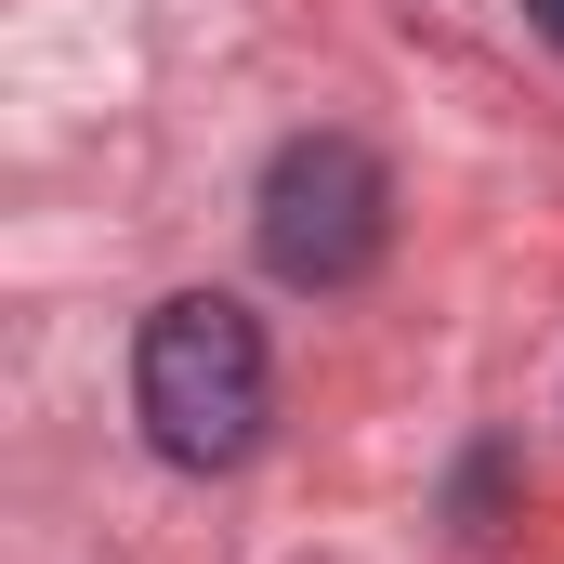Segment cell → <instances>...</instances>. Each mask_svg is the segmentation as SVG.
<instances>
[{
  "instance_id": "obj_3",
  "label": "cell",
  "mask_w": 564,
  "mask_h": 564,
  "mask_svg": "<svg viewBox=\"0 0 564 564\" xmlns=\"http://www.w3.org/2000/svg\"><path fill=\"white\" fill-rule=\"evenodd\" d=\"M525 26H539V40H564V0H525Z\"/></svg>"
},
{
  "instance_id": "obj_1",
  "label": "cell",
  "mask_w": 564,
  "mask_h": 564,
  "mask_svg": "<svg viewBox=\"0 0 564 564\" xmlns=\"http://www.w3.org/2000/svg\"><path fill=\"white\" fill-rule=\"evenodd\" d=\"M132 421L171 473H237L263 421H276V355H263V315L224 302V289H184L158 302L132 341Z\"/></svg>"
},
{
  "instance_id": "obj_2",
  "label": "cell",
  "mask_w": 564,
  "mask_h": 564,
  "mask_svg": "<svg viewBox=\"0 0 564 564\" xmlns=\"http://www.w3.org/2000/svg\"><path fill=\"white\" fill-rule=\"evenodd\" d=\"M250 237H263V263H276L289 289H355L381 263V237H394V184H381V158L355 132H302V144H276V171H263Z\"/></svg>"
}]
</instances>
